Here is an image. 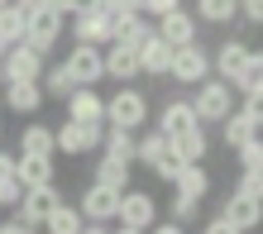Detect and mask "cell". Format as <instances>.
Returning a JSON list of instances; mask_svg holds the SVG:
<instances>
[{
    "instance_id": "cell-1",
    "label": "cell",
    "mask_w": 263,
    "mask_h": 234,
    "mask_svg": "<svg viewBox=\"0 0 263 234\" xmlns=\"http://www.w3.org/2000/svg\"><path fill=\"white\" fill-rule=\"evenodd\" d=\"M105 124H110V129L139 134L148 124V96H144V91H134V86H120L115 96L105 101Z\"/></svg>"
},
{
    "instance_id": "cell-2",
    "label": "cell",
    "mask_w": 263,
    "mask_h": 234,
    "mask_svg": "<svg viewBox=\"0 0 263 234\" xmlns=\"http://www.w3.org/2000/svg\"><path fill=\"white\" fill-rule=\"evenodd\" d=\"M63 29H67V14H58L53 5H34L24 14V43L34 53H43V57H48V48L63 38Z\"/></svg>"
},
{
    "instance_id": "cell-3",
    "label": "cell",
    "mask_w": 263,
    "mask_h": 234,
    "mask_svg": "<svg viewBox=\"0 0 263 234\" xmlns=\"http://www.w3.org/2000/svg\"><path fill=\"white\" fill-rule=\"evenodd\" d=\"M192 110H196L201 124H220L230 110H235V91H230V82H220V76H206V82H196Z\"/></svg>"
},
{
    "instance_id": "cell-4",
    "label": "cell",
    "mask_w": 263,
    "mask_h": 234,
    "mask_svg": "<svg viewBox=\"0 0 263 234\" xmlns=\"http://www.w3.org/2000/svg\"><path fill=\"white\" fill-rule=\"evenodd\" d=\"M101 134H105V124H58L53 129V153H67V158H82V153H96L101 148Z\"/></svg>"
},
{
    "instance_id": "cell-5",
    "label": "cell",
    "mask_w": 263,
    "mask_h": 234,
    "mask_svg": "<svg viewBox=\"0 0 263 234\" xmlns=\"http://www.w3.org/2000/svg\"><path fill=\"white\" fill-rule=\"evenodd\" d=\"M211 76V53L201 43H187V48H173V62H167V82L177 86H196Z\"/></svg>"
},
{
    "instance_id": "cell-6",
    "label": "cell",
    "mask_w": 263,
    "mask_h": 234,
    "mask_svg": "<svg viewBox=\"0 0 263 234\" xmlns=\"http://www.w3.org/2000/svg\"><path fill=\"white\" fill-rule=\"evenodd\" d=\"M39 72H43V53H34L24 38L0 53V86L5 82H39Z\"/></svg>"
},
{
    "instance_id": "cell-7",
    "label": "cell",
    "mask_w": 263,
    "mask_h": 234,
    "mask_svg": "<svg viewBox=\"0 0 263 234\" xmlns=\"http://www.w3.org/2000/svg\"><path fill=\"white\" fill-rule=\"evenodd\" d=\"M263 129V101H244L239 110H230L220 120V139L230 148H239V144H249V139Z\"/></svg>"
},
{
    "instance_id": "cell-8",
    "label": "cell",
    "mask_w": 263,
    "mask_h": 234,
    "mask_svg": "<svg viewBox=\"0 0 263 234\" xmlns=\"http://www.w3.org/2000/svg\"><path fill=\"white\" fill-rule=\"evenodd\" d=\"M63 201V191L48 182V186H24V196L14 201V220H24V225H43L53 215V206Z\"/></svg>"
},
{
    "instance_id": "cell-9",
    "label": "cell",
    "mask_w": 263,
    "mask_h": 234,
    "mask_svg": "<svg viewBox=\"0 0 263 234\" xmlns=\"http://www.w3.org/2000/svg\"><path fill=\"white\" fill-rule=\"evenodd\" d=\"M153 34H158L167 48H187V43H196V14L187 5H177V10H167L153 20Z\"/></svg>"
},
{
    "instance_id": "cell-10",
    "label": "cell",
    "mask_w": 263,
    "mask_h": 234,
    "mask_svg": "<svg viewBox=\"0 0 263 234\" xmlns=\"http://www.w3.org/2000/svg\"><path fill=\"white\" fill-rule=\"evenodd\" d=\"M153 220H158V201H153L148 191H120V210H115V225L125 229H148Z\"/></svg>"
},
{
    "instance_id": "cell-11",
    "label": "cell",
    "mask_w": 263,
    "mask_h": 234,
    "mask_svg": "<svg viewBox=\"0 0 263 234\" xmlns=\"http://www.w3.org/2000/svg\"><path fill=\"white\" fill-rule=\"evenodd\" d=\"M82 220L86 225H115V210H120V191H110V186H96L91 182L82 191Z\"/></svg>"
},
{
    "instance_id": "cell-12",
    "label": "cell",
    "mask_w": 263,
    "mask_h": 234,
    "mask_svg": "<svg viewBox=\"0 0 263 234\" xmlns=\"http://www.w3.org/2000/svg\"><path fill=\"white\" fill-rule=\"evenodd\" d=\"M72 38H77V43H96V48H105V43H110V20H105L91 0H82V10L72 14Z\"/></svg>"
},
{
    "instance_id": "cell-13",
    "label": "cell",
    "mask_w": 263,
    "mask_h": 234,
    "mask_svg": "<svg viewBox=\"0 0 263 234\" xmlns=\"http://www.w3.org/2000/svg\"><path fill=\"white\" fill-rule=\"evenodd\" d=\"M67 72H72L77 86H96V82H105V57H101V48H96V43H77L72 57H67Z\"/></svg>"
},
{
    "instance_id": "cell-14",
    "label": "cell",
    "mask_w": 263,
    "mask_h": 234,
    "mask_svg": "<svg viewBox=\"0 0 263 234\" xmlns=\"http://www.w3.org/2000/svg\"><path fill=\"white\" fill-rule=\"evenodd\" d=\"M67 120H77V124H105V96L96 86H77L67 96Z\"/></svg>"
},
{
    "instance_id": "cell-15",
    "label": "cell",
    "mask_w": 263,
    "mask_h": 234,
    "mask_svg": "<svg viewBox=\"0 0 263 234\" xmlns=\"http://www.w3.org/2000/svg\"><path fill=\"white\" fill-rule=\"evenodd\" d=\"M148 38H153V24H148L139 10H129V14H110V43H129V48H144Z\"/></svg>"
},
{
    "instance_id": "cell-16",
    "label": "cell",
    "mask_w": 263,
    "mask_h": 234,
    "mask_svg": "<svg viewBox=\"0 0 263 234\" xmlns=\"http://www.w3.org/2000/svg\"><path fill=\"white\" fill-rule=\"evenodd\" d=\"M14 182L20 186H48L53 182V153H14Z\"/></svg>"
},
{
    "instance_id": "cell-17",
    "label": "cell",
    "mask_w": 263,
    "mask_h": 234,
    "mask_svg": "<svg viewBox=\"0 0 263 234\" xmlns=\"http://www.w3.org/2000/svg\"><path fill=\"white\" fill-rule=\"evenodd\" d=\"M101 57H105V76H115V82L129 86L139 76V48H129V43H105Z\"/></svg>"
},
{
    "instance_id": "cell-18",
    "label": "cell",
    "mask_w": 263,
    "mask_h": 234,
    "mask_svg": "<svg viewBox=\"0 0 263 234\" xmlns=\"http://www.w3.org/2000/svg\"><path fill=\"white\" fill-rule=\"evenodd\" d=\"M225 220L235 225V229H258L263 225V201L258 196H239V191H230V201H225Z\"/></svg>"
},
{
    "instance_id": "cell-19",
    "label": "cell",
    "mask_w": 263,
    "mask_h": 234,
    "mask_svg": "<svg viewBox=\"0 0 263 234\" xmlns=\"http://www.w3.org/2000/svg\"><path fill=\"white\" fill-rule=\"evenodd\" d=\"M244 62H249V43H244V38H225L220 53L211 57V67H215L220 82H235V76L244 72Z\"/></svg>"
},
{
    "instance_id": "cell-20",
    "label": "cell",
    "mask_w": 263,
    "mask_h": 234,
    "mask_svg": "<svg viewBox=\"0 0 263 234\" xmlns=\"http://www.w3.org/2000/svg\"><path fill=\"white\" fill-rule=\"evenodd\" d=\"M48 101L39 82H5V110L14 115H39V105Z\"/></svg>"
},
{
    "instance_id": "cell-21",
    "label": "cell",
    "mask_w": 263,
    "mask_h": 234,
    "mask_svg": "<svg viewBox=\"0 0 263 234\" xmlns=\"http://www.w3.org/2000/svg\"><path fill=\"white\" fill-rule=\"evenodd\" d=\"M167 144H173V153H177L182 163H201V158L211 153V134H206V124H192V129L173 134Z\"/></svg>"
},
{
    "instance_id": "cell-22",
    "label": "cell",
    "mask_w": 263,
    "mask_h": 234,
    "mask_svg": "<svg viewBox=\"0 0 263 234\" xmlns=\"http://www.w3.org/2000/svg\"><path fill=\"white\" fill-rule=\"evenodd\" d=\"M173 191L177 196H192V201H206V191H211V172L201 163H182L177 172H173Z\"/></svg>"
},
{
    "instance_id": "cell-23",
    "label": "cell",
    "mask_w": 263,
    "mask_h": 234,
    "mask_svg": "<svg viewBox=\"0 0 263 234\" xmlns=\"http://www.w3.org/2000/svg\"><path fill=\"white\" fill-rule=\"evenodd\" d=\"M167 62H173V48L153 34L144 48H139V76H158V82H167Z\"/></svg>"
},
{
    "instance_id": "cell-24",
    "label": "cell",
    "mask_w": 263,
    "mask_h": 234,
    "mask_svg": "<svg viewBox=\"0 0 263 234\" xmlns=\"http://www.w3.org/2000/svg\"><path fill=\"white\" fill-rule=\"evenodd\" d=\"M230 91H244V101H263V53L249 48V62H244V72L230 82Z\"/></svg>"
},
{
    "instance_id": "cell-25",
    "label": "cell",
    "mask_w": 263,
    "mask_h": 234,
    "mask_svg": "<svg viewBox=\"0 0 263 234\" xmlns=\"http://www.w3.org/2000/svg\"><path fill=\"white\" fill-rule=\"evenodd\" d=\"M192 124H201L196 120V110H192V101H167L163 105V115H158V134H182V129H192Z\"/></svg>"
},
{
    "instance_id": "cell-26",
    "label": "cell",
    "mask_w": 263,
    "mask_h": 234,
    "mask_svg": "<svg viewBox=\"0 0 263 234\" xmlns=\"http://www.w3.org/2000/svg\"><path fill=\"white\" fill-rule=\"evenodd\" d=\"M82 210H77V206H67V201H58V206H53V215H48V220H43L39 229L43 234H82Z\"/></svg>"
},
{
    "instance_id": "cell-27",
    "label": "cell",
    "mask_w": 263,
    "mask_h": 234,
    "mask_svg": "<svg viewBox=\"0 0 263 234\" xmlns=\"http://www.w3.org/2000/svg\"><path fill=\"white\" fill-rule=\"evenodd\" d=\"M39 86H43V96H53V101H67L77 82H72V72H67V62H58V67H43L39 72Z\"/></svg>"
},
{
    "instance_id": "cell-28",
    "label": "cell",
    "mask_w": 263,
    "mask_h": 234,
    "mask_svg": "<svg viewBox=\"0 0 263 234\" xmlns=\"http://www.w3.org/2000/svg\"><path fill=\"white\" fill-rule=\"evenodd\" d=\"M134 139H139V134H129V129H110V124H105V134H101V153L134 167Z\"/></svg>"
},
{
    "instance_id": "cell-29",
    "label": "cell",
    "mask_w": 263,
    "mask_h": 234,
    "mask_svg": "<svg viewBox=\"0 0 263 234\" xmlns=\"http://www.w3.org/2000/svg\"><path fill=\"white\" fill-rule=\"evenodd\" d=\"M96 186H110V191H125L129 186V163H120V158H96V177H91Z\"/></svg>"
},
{
    "instance_id": "cell-30",
    "label": "cell",
    "mask_w": 263,
    "mask_h": 234,
    "mask_svg": "<svg viewBox=\"0 0 263 234\" xmlns=\"http://www.w3.org/2000/svg\"><path fill=\"white\" fill-rule=\"evenodd\" d=\"M196 24H230L239 20V0H196Z\"/></svg>"
},
{
    "instance_id": "cell-31",
    "label": "cell",
    "mask_w": 263,
    "mask_h": 234,
    "mask_svg": "<svg viewBox=\"0 0 263 234\" xmlns=\"http://www.w3.org/2000/svg\"><path fill=\"white\" fill-rule=\"evenodd\" d=\"M167 148H173V144H167V134H158V129H153V134H144V139H134V163L153 167Z\"/></svg>"
},
{
    "instance_id": "cell-32",
    "label": "cell",
    "mask_w": 263,
    "mask_h": 234,
    "mask_svg": "<svg viewBox=\"0 0 263 234\" xmlns=\"http://www.w3.org/2000/svg\"><path fill=\"white\" fill-rule=\"evenodd\" d=\"M20 153H53V129H48V124H24Z\"/></svg>"
},
{
    "instance_id": "cell-33",
    "label": "cell",
    "mask_w": 263,
    "mask_h": 234,
    "mask_svg": "<svg viewBox=\"0 0 263 234\" xmlns=\"http://www.w3.org/2000/svg\"><path fill=\"white\" fill-rule=\"evenodd\" d=\"M167 220H173V225H196L201 220V201L173 191V201H167Z\"/></svg>"
},
{
    "instance_id": "cell-34",
    "label": "cell",
    "mask_w": 263,
    "mask_h": 234,
    "mask_svg": "<svg viewBox=\"0 0 263 234\" xmlns=\"http://www.w3.org/2000/svg\"><path fill=\"white\" fill-rule=\"evenodd\" d=\"M0 38H5V43L24 38V10L20 5H0Z\"/></svg>"
},
{
    "instance_id": "cell-35",
    "label": "cell",
    "mask_w": 263,
    "mask_h": 234,
    "mask_svg": "<svg viewBox=\"0 0 263 234\" xmlns=\"http://www.w3.org/2000/svg\"><path fill=\"white\" fill-rule=\"evenodd\" d=\"M235 158H239V172H263V139L254 134L249 144H239Z\"/></svg>"
},
{
    "instance_id": "cell-36",
    "label": "cell",
    "mask_w": 263,
    "mask_h": 234,
    "mask_svg": "<svg viewBox=\"0 0 263 234\" xmlns=\"http://www.w3.org/2000/svg\"><path fill=\"white\" fill-rule=\"evenodd\" d=\"M235 191H239V196H258V201H263V172H239Z\"/></svg>"
},
{
    "instance_id": "cell-37",
    "label": "cell",
    "mask_w": 263,
    "mask_h": 234,
    "mask_svg": "<svg viewBox=\"0 0 263 234\" xmlns=\"http://www.w3.org/2000/svg\"><path fill=\"white\" fill-rule=\"evenodd\" d=\"M182 0H144V5H139V14H144V20H158V14H167V10H177Z\"/></svg>"
},
{
    "instance_id": "cell-38",
    "label": "cell",
    "mask_w": 263,
    "mask_h": 234,
    "mask_svg": "<svg viewBox=\"0 0 263 234\" xmlns=\"http://www.w3.org/2000/svg\"><path fill=\"white\" fill-rule=\"evenodd\" d=\"M177 167H182V158H177V153H173V148H167V153H163V158H158V163H153V172H158L163 182H173V172H177Z\"/></svg>"
},
{
    "instance_id": "cell-39",
    "label": "cell",
    "mask_w": 263,
    "mask_h": 234,
    "mask_svg": "<svg viewBox=\"0 0 263 234\" xmlns=\"http://www.w3.org/2000/svg\"><path fill=\"white\" fill-rule=\"evenodd\" d=\"M20 196H24V186L14 182V177H5V182H0V206H10V210H14V201H20Z\"/></svg>"
},
{
    "instance_id": "cell-40",
    "label": "cell",
    "mask_w": 263,
    "mask_h": 234,
    "mask_svg": "<svg viewBox=\"0 0 263 234\" xmlns=\"http://www.w3.org/2000/svg\"><path fill=\"white\" fill-rule=\"evenodd\" d=\"M201 234H244V229H235V225L225 220V215H211V220L201 225Z\"/></svg>"
},
{
    "instance_id": "cell-41",
    "label": "cell",
    "mask_w": 263,
    "mask_h": 234,
    "mask_svg": "<svg viewBox=\"0 0 263 234\" xmlns=\"http://www.w3.org/2000/svg\"><path fill=\"white\" fill-rule=\"evenodd\" d=\"M91 5H96V10L105 14V20H110V14H129V10H134L129 0H91Z\"/></svg>"
},
{
    "instance_id": "cell-42",
    "label": "cell",
    "mask_w": 263,
    "mask_h": 234,
    "mask_svg": "<svg viewBox=\"0 0 263 234\" xmlns=\"http://www.w3.org/2000/svg\"><path fill=\"white\" fill-rule=\"evenodd\" d=\"M239 14H244L249 24H258V20H263V0H239Z\"/></svg>"
},
{
    "instance_id": "cell-43",
    "label": "cell",
    "mask_w": 263,
    "mask_h": 234,
    "mask_svg": "<svg viewBox=\"0 0 263 234\" xmlns=\"http://www.w3.org/2000/svg\"><path fill=\"white\" fill-rule=\"evenodd\" d=\"M0 234H39V225H24V220H0Z\"/></svg>"
},
{
    "instance_id": "cell-44",
    "label": "cell",
    "mask_w": 263,
    "mask_h": 234,
    "mask_svg": "<svg viewBox=\"0 0 263 234\" xmlns=\"http://www.w3.org/2000/svg\"><path fill=\"white\" fill-rule=\"evenodd\" d=\"M144 234H187V225H173V220H163V225H158V220H153Z\"/></svg>"
},
{
    "instance_id": "cell-45",
    "label": "cell",
    "mask_w": 263,
    "mask_h": 234,
    "mask_svg": "<svg viewBox=\"0 0 263 234\" xmlns=\"http://www.w3.org/2000/svg\"><path fill=\"white\" fill-rule=\"evenodd\" d=\"M43 5H53L58 14H77V10H82V0H43Z\"/></svg>"
},
{
    "instance_id": "cell-46",
    "label": "cell",
    "mask_w": 263,
    "mask_h": 234,
    "mask_svg": "<svg viewBox=\"0 0 263 234\" xmlns=\"http://www.w3.org/2000/svg\"><path fill=\"white\" fill-rule=\"evenodd\" d=\"M5 177H14V153L0 148V182H5Z\"/></svg>"
},
{
    "instance_id": "cell-47",
    "label": "cell",
    "mask_w": 263,
    "mask_h": 234,
    "mask_svg": "<svg viewBox=\"0 0 263 234\" xmlns=\"http://www.w3.org/2000/svg\"><path fill=\"white\" fill-rule=\"evenodd\" d=\"M10 5H20V10L29 14V10H34V5H43V0H10Z\"/></svg>"
},
{
    "instance_id": "cell-48",
    "label": "cell",
    "mask_w": 263,
    "mask_h": 234,
    "mask_svg": "<svg viewBox=\"0 0 263 234\" xmlns=\"http://www.w3.org/2000/svg\"><path fill=\"white\" fill-rule=\"evenodd\" d=\"M110 234H144V229H125V225H120V229H110Z\"/></svg>"
},
{
    "instance_id": "cell-49",
    "label": "cell",
    "mask_w": 263,
    "mask_h": 234,
    "mask_svg": "<svg viewBox=\"0 0 263 234\" xmlns=\"http://www.w3.org/2000/svg\"><path fill=\"white\" fill-rule=\"evenodd\" d=\"M5 48H10V43H5V38H0V53H5Z\"/></svg>"
},
{
    "instance_id": "cell-50",
    "label": "cell",
    "mask_w": 263,
    "mask_h": 234,
    "mask_svg": "<svg viewBox=\"0 0 263 234\" xmlns=\"http://www.w3.org/2000/svg\"><path fill=\"white\" fill-rule=\"evenodd\" d=\"M129 5H134V10H139V5H144V0H129Z\"/></svg>"
},
{
    "instance_id": "cell-51",
    "label": "cell",
    "mask_w": 263,
    "mask_h": 234,
    "mask_svg": "<svg viewBox=\"0 0 263 234\" xmlns=\"http://www.w3.org/2000/svg\"><path fill=\"white\" fill-rule=\"evenodd\" d=\"M0 134H5V120H0Z\"/></svg>"
},
{
    "instance_id": "cell-52",
    "label": "cell",
    "mask_w": 263,
    "mask_h": 234,
    "mask_svg": "<svg viewBox=\"0 0 263 234\" xmlns=\"http://www.w3.org/2000/svg\"><path fill=\"white\" fill-rule=\"evenodd\" d=\"M0 5H10V0H0Z\"/></svg>"
}]
</instances>
